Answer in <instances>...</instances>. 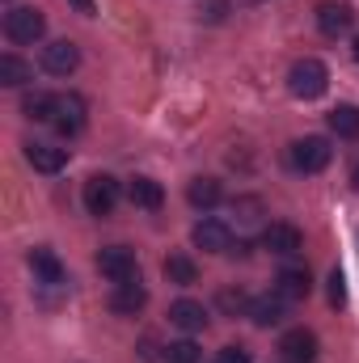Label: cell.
<instances>
[{"label": "cell", "mask_w": 359, "mask_h": 363, "mask_svg": "<svg viewBox=\"0 0 359 363\" xmlns=\"http://www.w3.org/2000/svg\"><path fill=\"white\" fill-rule=\"evenodd\" d=\"M51 127H55L64 140L81 135V131H85V101H81L77 93H55V114H51Z\"/></svg>", "instance_id": "5b68a950"}, {"label": "cell", "mask_w": 359, "mask_h": 363, "mask_svg": "<svg viewBox=\"0 0 359 363\" xmlns=\"http://www.w3.org/2000/svg\"><path fill=\"white\" fill-rule=\"evenodd\" d=\"M144 304H148V291H144L140 279L136 283H114V291H110V313L114 317H136Z\"/></svg>", "instance_id": "4fadbf2b"}, {"label": "cell", "mask_w": 359, "mask_h": 363, "mask_svg": "<svg viewBox=\"0 0 359 363\" xmlns=\"http://www.w3.org/2000/svg\"><path fill=\"white\" fill-rule=\"evenodd\" d=\"M4 34H9V43H17V47H34V43L47 34V17H43L34 4H17V9L4 13Z\"/></svg>", "instance_id": "6da1fadb"}, {"label": "cell", "mask_w": 359, "mask_h": 363, "mask_svg": "<svg viewBox=\"0 0 359 363\" xmlns=\"http://www.w3.org/2000/svg\"><path fill=\"white\" fill-rule=\"evenodd\" d=\"M77 64H81L77 43L60 38V43H47V47H43V72H51V77H72Z\"/></svg>", "instance_id": "ba28073f"}, {"label": "cell", "mask_w": 359, "mask_h": 363, "mask_svg": "<svg viewBox=\"0 0 359 363\" xmlns=\"http://www.w3.org/2000/svg\"><path fill=\"white\" fill-rule=\"evenodd\" d=\"M351 26H355V13H351L347 4H334V0L317 4V30H321L326 38H343Z\"/></svg>", "instance_id": "7c38bea8"}, {"label": "cell", "mask_w": 359, "mask_h": 363, "mask_svg": "<svg viewBox=\"0 0 359 363\" xmlns=\"http://www.w3.org/2000/svg\"><path fill=\"white\" fill-rule=\"evenodd\" d=\"M326 123L338 140H359V106H334L326 114Z\"/></svg>", "instance_id": "ffe728a7"}, {"label": "cell", "mask_w": 359, "mask_h": 363, "mask_svg": "<svg viewBox=\"0 0 359 363\" xmlns=\"http://www.w3.org/2000/svg\"><path fill=\"white\" fill-rule=\"evenodd\" d=\"M330 157H334V148H330L326 135H304L287 148V161H292L296 174H321L330 165Z\"/></svg>", "instance_id": "3957f363"}, {"label": "cell", "mask_w": 359, "mask_h": 363, "mask_svg": "<svg viewBox=\"0 0 359 363\" xmlns=\"http://www.w3.org/2000/svg\"><path fill=\"white\" fill-rule=\"evenodd\" d=\"M216 363H250V351H245V347H224V351L216 355Z\"/></svg>", "instance_id": "83f0119b"}, {"label": "cell", "mask_w": 359, "mask_h": 363, "mask_svg": "<svg viewBox=\"0 0 359 363\" xmlns=\"http://www.w3.org/2000/svg\"><path fill=\"white\" fill-rule=\"evenodd\" d=\"M165 279L178 283V287H190V283L199 279V267H194L186 254H170V258H165Z\"/></svg>", "instance_id": "603a6c76"}, {"label": "cell", "mask_w": 359, "mask_h": 363, "mask_svg": "<svg viewBox=\"0 0 359 363\" xmlns=\"http://www.w3.org/2000/svg\"><path fill=\"white\" fill-rule=\"evenodd\" d=\"M330 304L334 308L347 304V279H343V271H330Z\"/></svg>", "instance_id": "4316f807"}, {"label": "cell", "mask_w": 359, "mask_h": 363, "mask_svg": "<svg viewBox=\"0 0 359 363\" xmlns=\"http://www.w3.org/2000/svg\"><path fill=\"white\" fill-rule=\"evenodd\" d=\"M275 291L283 300H304L313 291V279H309V271H300V267H287V271H279V279H275Z\"/></svg>", "instance_id": "ac0fdd59"}, {"label": "cell", "mask_w": 359, "mask_h": 363, "mask_svg": "<svg viewBox=\"0 0 359 363\" xmlns=\"http://www.w3.org/2000/svg\"><path fill=\"white\" fill-rule=\"evenodd\" d=\"M21 114L26 118H34V123H51V114H55V93H26L21 97Z\"/></svg>", "instance_id": "7402d4cb"}, {"label": "cell", "mask_w": 359, "mask_h": 363, "mask_svg": "<svg viewBox=\"0 0 359 363\" xmlns=\"http://www.w3.org/2000/svg\"><path fill=\"white\" fill-rule=\"evenodd\" d=\"M263 245L270 254H279V258H296L304 250V233L296 224H267L263 228Z\"/></svg>", "instance_id": "9c48e42d"}, {"label": "cell", "mask_w": 359, "mask_h": 363, "mask_svg": "<svg viewBox=\"0 0 359 363\" xmlns=\"http://www.w3.org/2000/svg\"><path fill=\"white\" fill-rule=\"evenodd\" d=\"M97 271L106 274L110 283H136L140 279V262H136V254L127 245H106L97 254Z\"/></svg>", "instance_id": "277c9868"}, {"label": "cell", "mask_w": 359, "mask_h": 363, "mask_svg": "<svg viewBox=\"0 0 359 363\" xmlns=\"http://www.w3.org/2000/svg\"><path fill=\"white\" fill-rule=\"evenodd\" d=\"M351 51H355V64H359V38H355V47H351Z\"/></svg>", "instance_id": "1f68e13d"}, {"label": "cell", "mask_w": 359, "mask_h": 363, "mask_svg": "<svg viewBox=\"0 0 359 363\" xmlns=\"http://www.w3.org/2000/svg\"><path fill=\"white\" fill-rule=\"evenodd\" d=\"M26 161H30L38 174H60V169L68 165V148H55V144H38V140H30V144H26Z\"/></svg>", "instance_id": "5bb4252c"}, {"label": "cell", "mask_w": 359, "mask_h": 363, "mask_svg": "<svg viewBox=\"0 0 359 363\" xmlns=\"http://www.w3.org/2000/svg\"><path fill=\"white\" fill-rule=\"evenodd\" d=\"M279 355L287 363H317V334L313 330H287L279 338Z\"/></svg>", "instance_id": "30bf717a"}, {"label": "cell", "mask_w": 359, "mask_h": 363, "mask_svg": "<svg viewBox=\"0 0 359 363\" xmlns=\"http://www.w3.org/2000/svg\"><path fill=\"white\" fill-rule=\"evenodd\" d=\"M233 216H237L241 224H258L263 203H258V199H233Z\"/></svg>", "instance_id": "484cf974"}, {"label": "cell", "mask_w": 359, "mask_h": 363, "mask_svg": "<svg viewBox=\"0 0 359 363\" xmlns=\"http://www.w3.org/2000/svg\"><path fill=\"white\" fill-rule=\"evenodd\" d=\"M170 321L178 330H186V334H199V330H207V308L199 300H174L170 304Z\"/></svg>", "instance_id": "2e32d148"}, {"label": "cell", "mask_w": 359, "mask_h": 363, "mask_svg": "<svg viewBox=\"0 0 359 363\" xmlns=\"http://www.w3.org/2000/svg\"><path fill=\"white\" fill-rule=\"evenodd\" d=\"M165 363H203V351L190 338H182V342H170L165 347Z\"/></svg>", "instance_id": "d4e9b609"}, {"label": "cell", "mask_w": 359, "mask_h": 363, "mask_svg": "<svg viewBox=\"0 0 359 363\" xmlns=\"http://www.w3.org/2000/svg\"><path fill=\"white\" fill-rule=\"evenodd\" d=\"M127 199L136 203V207H144V211H157L161 203H165V190H161V182L157 178H131L127 182Z\"/></svg>", "instance_id": "e0dca14e"}, {"label": "cell", "mask_w": 359, "mask_h": 363, "mask_svg": "<svg viewBox=\"0 0 359 363\" xmlns=\"http://www.w3.org/2000/svg\"><path fill=\"white\" fill-rule=\"evenodd\" d=\"M30 81H34V68H30L26 60H17V55H0V85L21 89V85H30Z\"/></svg>", "instance_id": "44dd1931"}, {"label": "cell", "mask_w": 359, "mask_h": 363, "mask_svg": "<svg viewBox=\"0 0 359 363\" xmlns=\"http://www.w3.org/2000/svg\"><path fill=\"white\" fill-rule=\"evenodd\" d=\"M207 17L220 21V17H224V0H207Z\"/></svg>", "instance_id": "f1b7e54d"}, {"label": "cell", "mask_w": 359, "mask_h": 363, "mask_svg": "<svg viewBox=\"0 0 359 363\" xmlns=\"http://www.w3.org/2000/svg\"><path fill=\"white\" fill-rule=\"evenodd\" d=\"M250 304H254V300H250L241 287H224V291H220V308H224L228 317H250Z\"/></svg>", "instance_id": "cb8c5ba5"}, {"label": "cell", "mask_w": 359, "mask_h": 363, "mask_svg": "<svg viewBox=\"0 0 359 363\" xmlns=\"http://www.w3.org/2000/svg\"><path fill=\"white\" fill-rule=\"evenodd\" d=\"M287 89L296 97H304V101H313V97H321L330 89V68L321 60H296L292 72H287Z\"/></svg>", "instance_id": "7a4b0ae2"}, {"label": "cell", "mask_w": 359, "mask_h": 363, "mask_svg": "<svg viewBox=\"0 0 359 363\" xmlns=\"http://www.w3.org/2000/svg\"><path fill=\"white\" fill-rule=\"evenodd\" d=\"M190 237L203 254H233V228L224 220H199Z\"/></svg>", "instance_id": "52a82bcc"}, {"label": "cell", "mask_w": 359, "mask_h": 363, "mask_svg": "<svg viewBox=\"0 0 359 363\" xmlns=\"http://www.w3.org/2000/svg\"><path fill=\"white\" fill-rule=\"evenodd\" d=\"M351 186H355V190H359V165H355V169H351Z\"/></svg>", "instance_id": "4dcf8cb0"}, {"label": "cell", "mask_w": 359, "mask_h": 363, "mask_svg": "<svg viewBox=\"0 0 359 363\" xmlns=\"http://www.w3.org/2000/svg\"><path fill=\"white\" fill-rule=\"evenodd\" d=\"M68 4H77L81 13H93V0H68Z\"/></svg>", "instance_id": "f546056e"}, {"label": "cell", "mask_w": 359, "mask_h": 363, "mask_svg": "<svg viewBox=\"0 0 359 363\" xmlns=\"http://www.w3.org/2000/svg\"><path fill=\"white\" fill-rule=\"evenodd\" d=\"M85 207H89V216H114V207H118V182L110 178V174H93L85 182Z\"/></svg>", "instance_id": "8992f818"}, {"label": "cell", "mask_w": 359, "mask_h": 363, "mask_svg": "<svg viewBox=\"0 0 359 363\" xmlns=\"http://www.w3.org/2000/svg\"><path fill=\"white\" fill-rule=\"evenodd\" d=\"M30 271L38 274V283H47V287H64V283H68V267H64L60 254L47 250V245L30 250Z\"/></svg>", "instance_id": "8fae6325"}, {"label": "cell", "mask_w": 359, "mask_h": 363, "mask_svg": "<svg viewBox=\"0 0 359 363\" xmlns=\"http://www.w3.org/2000/svg\"><path fill=\"white\" fill-rule=\"evenodd\" d=\"M241 4H263V0H241Z\"/></svg>", "instance_id": "d6a6232c"}, {"label": "cell", "mask_w": 359, "mask_h": 363, "mask_svg": "<svg viewBox=\"0 0 359 363\" xmlns=\"http://www.w3.org/2000/svg\"><path fill=\"white\" fill-rule=\"evenodd\" d=\"M186 199H190V207H199V211H211L220 199H224V186L216 178H194L186 186Z\"/></svg>", "instance_id": "d6986e66"}, {"label": "cell", "mask_w": 359, "mask_h": 363, "mask_svg": "<svg viewBox=\"0 0 359 363\" xmlns=\"http://www.w3.org/2000/svg\"><path fill=\"white\" fill-rule=\"evenodd\" d=\"M287 317V300L279 296V291H270V296H258L254 304H250V321L258 325V330H270V325H279Z\"/></svg>", "instance_id": "9a60e30c"}]
</instances>
